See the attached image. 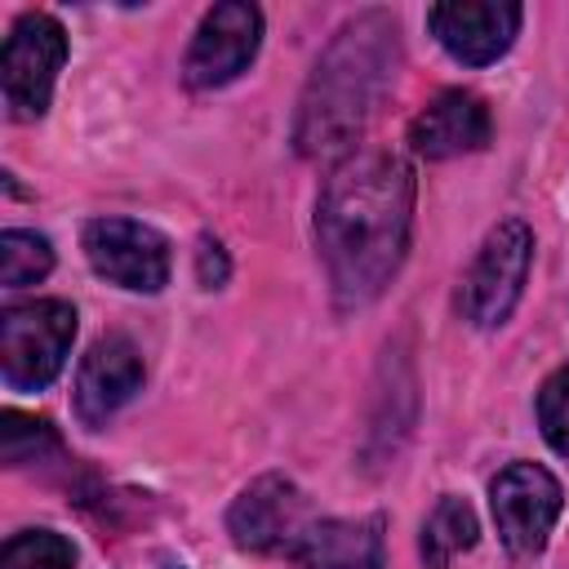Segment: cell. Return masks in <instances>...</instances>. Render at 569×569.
I'll return each mask as SVG.
<instances>
[{"label":"cell","instance_id":"1","mask_svg":"<svg viewBox=\"0 0 569 569\" xmlns=\"http://www.w3.org/2000/svg\"><path fill=\"white\" fill-rule=\"evenodd\" d=\"M413 222V173L400 156H347L316 204V240L338 307L373 302L405 262Z\"/></svg>","mask_w":569,"mask_h":569},{"label":"cell","instance_id":"2","mask_svg":"<svg viewBox=\"0 0 569 569\" xmlns=\"http://www.w3.org/2000/svg\"><path fill=\"white\" fill-rule=\"evenodd\" d=\"M396 67H400L396 22L378 9L351 18L333 36V44L325 49V58L316 62L302 89L298 124H293L298 151L311 160H329L347 151L365 133L382 93L391 89Z\"/></svg>","mask_w":569,"mask_h":569},{"label":"cell","instance_id":"3","mask_svg":"<svg viewBox=\"0 0 569 569\" xmlns=\"http://www.w3.org/2000/svg\"><path fill=\"white\" fill-rule=\"evenodd\" d=\"M76 338V307L62 298L18 302L0 316V373L13 391H40L58 378Z\"/></svg>","mask_w":569,"mask_h":569},{"label":"cell","instance_id":"4","mask_svg":"<svg viewBox=\"0 0 569 569\" xmlns=\"http://www.w3.org/2000/svg\"><path fill=\"white\" fill-rule=\"evenodd\" d=\"M529 262H533V236L525 222H502L489 231V240L480 244L467 280H462V316L480 329H498L529 280Z\"/></svg>","mask_w":569,"mask_h":569},{"label":"cell","instance_id":"5","mask_svg":"<svg viewBox=\"0 0 569 569\" xmlns=\"http://www.w3.org/2000/svg\"><path fill=\"white\" fill-rule=\"evenodd\" d=\"M67 58V36L49 13H22L4 40L0 80H4V107L13 120H36L49 107L53 80Z\"/></svg>","mask_w":569,"mask_h":569},{"label":"cell","instance_id":"6","mask_svg":"<svg viewBox=\"0 0 569 569\" xmlns=\"http://www.w3.org/2000/svg\"><path fill=\"white\" fill-rule=\"evenodd\" d=\"M84 253L98 276L133 293H156L169 280L164 236L133 218H93L84 227Z\"/></svg>","mask_w":569,"mask_h":569},{"label":"cell","instance_id":"7","mask_svg":"<svg viewBox=\"0 0 569 569\" xmlns=\"http://www.w3.org/2000/svg\"><path fill=\"white\" fill-rule=\"evenodd\" d=\"M258 40H262V13L244 0H227V4H213L187 49V62H182V76L191 89H218L227 80H236L253 53H258Z\"/></svg>","mask_w":569,"mask_h":569},{"label":"cell","instance_id":"8","mask_svg":"<svg viewBox=\"0 0 569 569\" xmlns=\"http://www.w3.org/2000/svg\"><path fill=\"white\" fill-rule=\"evenodd\" d=\"M489 507L502 542L516 556H533L560 516V485L538 462H511L507 471H498L489 489Z\"/></svg>","mask_w":569,"mask_h":569},{"label":"cell","instance_id":"9","mask_svg":"<svg viewBox=\"0 0 569 569\" xmlns=\"http://www.w3.org/2000/svg\"><path fill=\"white\" fill-rule=\"evenodd\" d=\"M311 525L316 520L307 511L302 489L293 480H284V476L253 480L236 498V507L227 516V529H231L236 547H244V551H284V556L302 542V533Z\"/></svg>","mask_w":569,"mask_h":569},{"label":"cell","instance_id":"10","mask_svg":"<svg viewBox=\"0 0 569 569\" xmlns=\"http://www.w3.org/2000/svg\"><path fill=\"white\" fill-rule=\"evenodd\" d=\"M427 27L436 31V40L471 67L493 62L498 53L511 49L516 27H520V4L507 0H445L427 9Z\"/></svg>","mask_w":569,"mask_h":569},{"label":"cell","instance_id":"11","mask_svg":"<svg viewBox=\"0 0 569 569\" xmlns=\"http://www.w3.org/2000/svg\"><path fill=\"white\" fill-rule=\"evenodd\" d=\"M489 107L467 89L436 93L413 120H409V147L427 160H449L480 151L489 142Z\"/></svg>","mask_w":569,"mask_h":569},{"label":"cell","instance_id":"12","mask_svg":"<svg viewBox=\"0 0 569 569\" xmlns=\"http://www.w3.org/2000/svg\"><path fill=\"white\" fill-rule=\"evenodd\" d=\"M142 387V356L129 338L111 333L102 342L89 347V356L80 360L76 373V413L89 427H102L133 391Z\"/></svg>","mask_w":569,"mask_h":569},{"label":"cell","instance_id":"13","mask_svg":"<svg viewBox=\"0 0 569 569\" xmlns=\"http://www.w3.org/2000/svg\"><path fill=\"white\" fill-rule=\"evenodd\" d=\"M289 560L302 569H382V520H316Z\"/></svg>","mask_w":569,"mask_h":569},{"label":"cell","instance_id":"14","mask_svg":"<svg viewBox=\"0 0 569 569\" xmlns=\"http://www.w3.org/2000/svg\"><path fill=\"white\" fill-rule=\"evenodd\" d=\"M476 533H480L476 529V511L462 498L445 493L436 502V511L427 516V525H422V560H427V569H449L462 551L476 547Z\"/></svg>","mask_w":569,"mask_h":569},{"label":"cell","instance_id":"15","mask_svg":"<svg viewBox=\"0 0 569 569\" xmlns=\"http://www.w3.org/2000/svg\"><path fill=\"white\" fill-rule=\"evenodd\" d=\"M53 267V249L44 236L36 231H4L0 236V280L4 289H22L40 276H49Z\"/></svg>","mask_w":569,"mask_h":569},{"label":"cell","instance_id":"16","mask_svg":"<svg viewBox=\"0 0 569 569\" xmlns=\"http://www.w3.org/2000/svg\"><path fill=\"white\" fill-rule=\"evenodd\" d=\"M71 565H76V547L53 529L13 533L0 556V569H71Z\"/></svg>","mask_w":569,"mask_h":569},{"label":"cell","instance_id":"17","mask_svg":"<svg viewBox=\"0 0 569 569\" xmlns=\"http://www.w3.org/2000/svg\"><path fill=\"white\" fill-rule=\"evenodd\" d=\"M0 449H4V462L9 467H22V462H40L44 453L58 449V436L44 418H27L18 409H9L0 418Z\"/></svg>","mask_w":569,"mask_h":569},{"label":"cell","instance_id":"18","mask_svg":"<svg viewBox=\"0 0 569 569\" xmlns=\"http://www.w3.org/2000/svg\"><path fill=\"white\" fill-rule=\"evenodd\" d=\"M538 427H542L547 445L560 458H569V365H560L542 382V391H538Z\"/></svg>","mask_w":569,"mask_h":569}]
</instances>
